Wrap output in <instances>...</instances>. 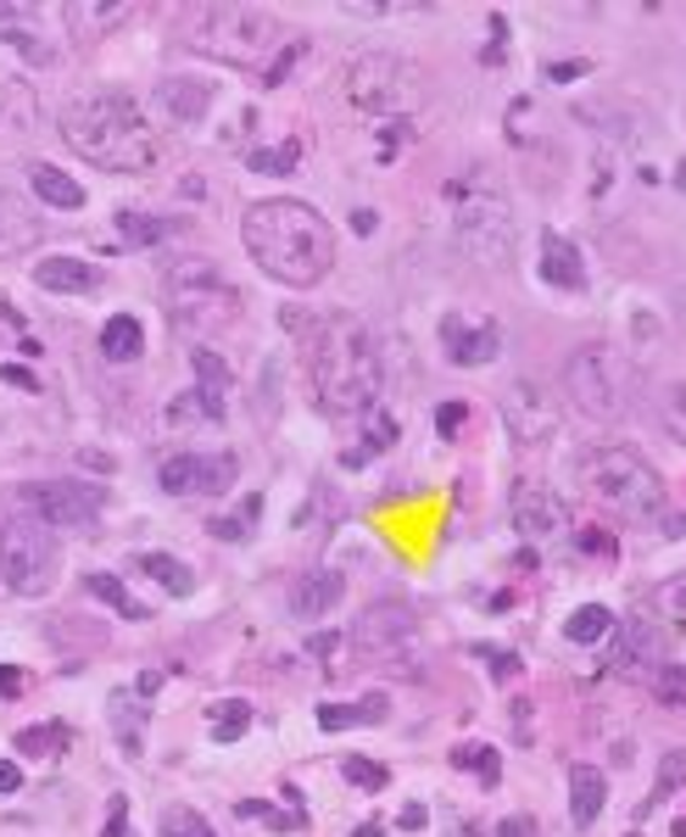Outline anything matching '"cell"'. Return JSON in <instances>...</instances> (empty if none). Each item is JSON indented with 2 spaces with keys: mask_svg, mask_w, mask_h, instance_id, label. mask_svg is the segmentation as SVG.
Wrapping results in <instances>:
<instances>
[{
  "mask_svg": "<svg viewBox=\"0 0 686 837\" xmlns=\"http://www.w3.org/2000/svg\"><path fill=\"white\" fill-rule=\"evenodd\" d=\"M352 229H358V235H369V229H374V213H369V207H363V213H352Z\"/></svg>",
  "mask_w": 686,
  "mask_h": 837,
  "instance_id": "cell-61",
  "label": "cell"
},
{
  "mask_svg": "<svg viewBox=\"0 0 686 837\" xmlns=\"http://www.w3.org/2000/svg\"><path fill=\"white\" fill-rule=\"evenodd\" d=\"M535 268H542V279L553 290H586V258L580 246L558 229H542V258H535Z\"/></svg>",
  "mask_w": 686,
  "mask_h": 837,
  "instance_id": "cell-17",
  "label": "cell"
},
{
  "mask_svg": "<svg viewBox=\"0 0 686 837\" xmlns=\"http://www.w3.org/2000/svg\"><path fill=\"white\" fill-rule=\"evenodd\" d=\"M68 743H73V726H62V720L17 731V749H23V754H34V760H51V754H62Z\"/></svg>",
  "mask_w": 686,
  "mask_h": 837,
  "instance_id": "cell-32",
  "label": "cell"
},
{
  "mask_svg": "<svg viewBox=\"0 0 686 837\" xmlns=\"http://www.w3.org/2000/svg\"><path fill=\"white\" fill-rule=\"evenodd\" d=\"M45 235L39 213L23 202L17 190H0V258H17V252H34V240Z\"/></svg>",
  "mask_w": 686,
  "mask_h": 837,
  "instance_id": "cell-19",
  "label": "cell"
},
{
  "mask_svg": "<svg viewBox=\"0 0 686 837\" xmlns=\"http://www.w3.org/2000/svg\"><path fill=\"white\" fill-rule=\"evenodd\" d=\"M480 659H485V665H492V675H497V681H508V675H519V659H514V654H503V648H485Z\"/></svg>",
  "mask_w": 686,
  "mask_h": 837,
  "instance_id": "cell-49",
  "label": "cell"
},
{
  "mask_svg": "<svg viewBox=\"0 0 686 837\" xmlns=\"http://www.w3.org/2000/svg\"><path fill=\"white\" fill-rule=\"evenodd\" d=\"M157 101L173 123H202L207 107H213V84L207 79H163L157 84Z\"/></svg>",
  "mask_w": 686,
  "mask_h": 837,
  "instance_id": "cell-21",
  "label": "cell"
},
{
  "mask_svg": "<svg viewBox=\"0 0 686 837\" xmlns=\"http://www.w3.org/2000/svg\"><path fill=\"white\" fill-rule=\"evenodd\" d=\"M240 815H246V821H268V826H279V832L302 826V815H279L274 804H257V799H246V804H240Z\"/></svg>",
  "mask_w": 686,
  "mask_h": 837,
  "instance_id": "cell-48",
  "label": "cell"
},
{
  "mask_svg": "<svg viewBox=\"0 0 686 837\" xmlns=\"http://www.w3.org/2000/svg\"><path fill=\"white\" fill-rule=\"evenodd\" d=\"M453 765H458V770H474L485 787H497V776H503L497 749H485V743H458V749H453Z\"/></svg>",
  "mask_w": 686,
  "mask_h": 837,
  "instance_id": "cell-35",
  "label": "cell"
},
{
  "mask_svg": "<svg viewBox=\"0 0 686 837\" xmlns=\"http://www.w3.org/2000/svg\"><path fill=\"white\" fill-rule=\"evenodd\" d=\"M564 391H569V403L598 425H614V419L630 414V369L614 347H603V340H586V347L564 363Z\"/></svg>",
  "mask_w": 686,
  "mask_h": 837,
  "instance_id": "cell-8",
  "label": "cell"
},
{
  "mask_svg": "<svg viewBox=\"0 0 686 837\" xmlns=\"http://www.w3.org/2000/svg\"><path fill=\"white\" fill-rule=\"evenodd\" d=\"M569 643L575 648H592V643H603V636L614 631V609H603V603H580L575 614H569Z\"/></svg>",
  "mask_w": 686,
  "mask_h": 837,
  "instance_id": "cell-30",
  "label": "cell"
},
{
  "mask_svg": "<svg viewBox=\"0 0 686 837\" xmlns=\"http://www.w3.org/2000/svg\"><path fill=\"white\" fill-rule=\"evenodd\" d=\"M402 826H408V832H419V826H424V810H419V804H408V810H402Z\"/></svg>",
  "mask_w": 686,
  "mask_h": 837,
  "instance_id": "cell-60",
  "label": "cell"
},
{
  "mask_svg": "<svg viewBox=\"0 0 686 837\" xmlns=\"http://www.w3.org/2000/svg\"><path fill=\"white\" fill-rule=\"evenodd\" d=\"M0 39L12 45L17 57H28V62H57V45L39 34V17H34V7H7V0H0Z\"/></svg>",
  "mask_w": 686,
  "mask_h": 837,
  "instance_id": "cell-18",
  "label": "cell"
},
{
  "mask_svg": "<svg viewBox=\"0 0 686 837\" xmlns=\"http://www.w3.org/2000/svg\"><path fill=\"white\" fill-rule=\"evenodd\" d=\"M157 686H163V675H157V670H145V675H140V698H152Z\"/></svg>",
  "mask_w": 686,
  "mask_h": 837,
  "instance_id": "cell-59",
  "label": "cell"
},
{
  "mask_svg": "<svg viewBox=\"0 0 686 837\" xmlns=\"http://www.w3.org/2000/svg\"><path fill=\"white\" fill-rule=\"evenodd\" d=\"M28 184H34L39 202L57 207V213H79V207H84V184H79L73 174L51 168V163H34V168H28Z\"/></svg>",
  "mask_w": 686,
  "mask_h": 837,
  "instance_id": "cell-25",
  "label": "cell"
},
{
  "mask_svg": "<svg viewBox=\"0 0 686 837\" xmlns=\"http://www.w3.org/2000/svg\"><path fill=\"white\" fill-rule=\"evenodd\" d=\"M681 190H686V163H681Z\"/></svg>",
  "mask_w": 686,
  "mask_h": 837,
  "instance_id": "cell-64",
  "label": "cell"
},
{
  "mask_svg": "<svg viewBox=\"0 0 686 837\" xmlns=\"http://www.w3.org/2000/svg\"><path fill=\"white\" fill-rule=\"evenodd\" d=\"M313 391H318L324 414H335V419L380 408L385 363H380L374 335L358 319L335 313V319H324L313 330Z\"/></svg>",
  "mask_w": 686,
  "mask_h": 837,
  "instance_id": "cell-3",
  "label": "cell"
},
{
  "mask_svg": "<svg viewBox=\"0 0 686 837\" xmlns=\"http://www.w3.org/2000/svg\"><path fill=\"white\" fill-rule=\"evenodd\" d=\"M374 720H385V698H380V693H369L363 704H324V709H318V726H324V731L374 726Z\"/></svg>",
  "mask_w": 686,
  "mask_h": 837,
  "instance_id": "cell-28",
  "label": "cell"
},
{
  "mask_svg": "<svg viewBox=\"0 0 686 837\" xmlns=\"http://www.w3.org/2000/svg\"><path fill=\"white\" fill-rule=\"evenodd\" d=\"M681 781H686V754H681V749H670V754H664V765H659V776H653V804H659V799H670Z\"/></svg>",
  "mask_w": 686,
  "mask_h": 837,
  "instance_id": "cell-46",
  "label": "cell"
},
{
  "mask_svg": "<svg viewBox=\"0 0 686 837\" xmlns=\"http://www.w3.org/2000/svg\"><path fill=\"white\" fill-rule=\"evenodd\" d=\"M240 475V464L229 453H173L157 464V486L168 491V498H218V491H229Z\"/></svg>",
  "mask_w": 686,
  "mask_h": 837,
  "instance_id": "cell-12",
  "label": "cell"
},
{
  "mask_svg": "<svg viewBox=\"0 0 686 837\" xmlns=\"http://www.w3.org/2000/svg\"><path fill=\"white\" fill-rule=\"evenodd\" d=\"M385 447H397V419L380 414V408H369V441H363L358 453H347V464L358 469V464H369V458H374V453H385Z\"/></svg>",
  "mask_w": 686,
  "mask_h": 837,
  "instance_id": "cell-36",
  "label": "cell"
},
{
  "mask_svg": "<svg viewBox=\"0 0 686 837\" xmlns=\"http://www.w3.org/2000/svg\"><path fill=\"white\" fill-rule=\"evenodd\" d=\"M675 837H686V821H675Z\"/></svg>",
  "mask_w": 686,
  "mask_h": 837,
  "instance_id": "cell-63",
  "label": "cell"
},
{
  "mask_svg": "<svg viewBox=\"0 0 686 837\" xmlns=\"http://www.w3.org/2000/svg\"><path fill=\"white\" fill-rule=\"evenodd\" d=\"M190 369H195V391H207V397L224 403V391L234 385V380H229V363H224L218 352H207V347H190Z\"/></svg>",
  "mask_w": 686,
  "mask_h": 837,
  "instance_id": "cell-34",
  "label": "cell"
},
{
  "mask_svg": "<svg viewBox=\"0 0 686 837\" xmlns=\"http://www.w3.org/2000/svg\"><path fill=\"white\" fill-rule=\"evenodd\" d=\"M302 57H308V39H285V51H279V57L263 68V84H268V89H274V84H285V79H290V68H297Z\"/></svg>",
  "mask_w": 686,
  "mask_h": 837,
  "instance_id": "cell-45",
  "label": "cell"
},
{
  "mask_svg": "<svg viewBox=\"0 0 686 837\" xmlns=\"http://www.w3.org/2000/svg\"><path fill=\"white\" fill-rule=\"evenodd\" d=\"M134 7H123V0H68L62 7V23L73 28V39H95V34H107L118 23H129Z\"/></svg>",
  "mask_w": 686,
  "mask_h": 837,
  "instance_id": "cell-24",
  "label": "cell"
},
{
  "mask_svg": "<svg viewBox=\"0 0 686 837\" xmlns=\"http://www.w3.org/2000/svg\"><path fill=\"white\" fill-rule=\"evenodd\" d=\"M190 419H207V425H218V419H224V403H218V397H207V391H184L179 403H168V425H190Z\"/></svg>",
  "mask_w": 686,
  "mask_h": 837,
  "instance_id": "cell-37",
  "label": "cell"
},
{
  "mask_svg": "<svg viewBox=\"0 0 686 837\" xmlns=\"http://www.w3.org/2000/svg\"><path fill=\"white\" fill-rule=\"evenodd\" d=\"M580 548H586V553H614V536H603V530H580Z\"/></svg>",
  "mask_w": 686,
  "mask_h": 837,
  "instance_id": "cell-52",
  "label": "cell"
},
{
  "mask_svg": "<svg viewBox=\"0 0 686 837\" xmlns=\"http://www.w3.org/2000/svg\"><path fill=\"white\" fill-rule=\"evenodd\" d=\"M179 229V218H145V213H118V235L123 240H134V246H145V240H163V235H173Z\"/></svg>",
  "mask_w": 686,
  "mask_h": 837,
  "instance_id": "cell-38",
  "label": "cell"
},
{
  "mask_svg": "<svg viewBox=\"0 0 686 837\" xmlns=\"http://www.w3.org/2000/svg\"><path fill=\"white\" fill-rule=\"evenodd\" d=\"M84 586H89V598H101V603H107V609H118L123 620H152V609H145V603L129 593V586H123V581H112V575H89Z\"/></svg>",
  "mask_w": 686,
  "mask_h": 837,
  "instance_id": "cell-31",
  "label": "cell"
},
{
  "mask_svg": "<svg viewBox=\"0 0 686 837\" xmlns=\"http://www.w3.org/2000/svg\"><path fill=\"white\" fill-rule=\"evenodd\" d=\"M441 340H447V358H453L458 369H480V363H492V358L503 352V330H497L492 319L469 324V319L447 313V319H441Z\"/></svg>",
  "mask_w": 686,
  "mask_h": 837,
  "instance_id": "cell-14",
  "label": "cell"
},
{
  "mask_svg": "<svg viewBox=\"0 0 686 837\" xmlns=\"http://www.w3.org/2000/svg\"><path fill=\"white\" fill-rule=\"evenodd\" d=\"M508 514H514V530L519 536H558L564 525H569V503L558 498L553 486H542V480H519L514 486V498H508Z\"/></svg>",
  "mask_w": 686,
  "mask_h": 837,
  "instance_id": "cell-13",
  "label": "cell"
},
{
  "mask_svg": "<svg viewBox=\"0 0 686 837\" xmlns=\"http://www.w3.org/2000/svg\"><path fill=\"white\" fill-rule=\"evenodd\" d=\"M140 352H145V330H140L134 313H118V319L101 324V358L107 363H134Z\"/></svg>",
  "mask_w": 686,
  "mask_h": 837,
  "instance_id": "cell-26",
  "label": "cell"
},
{
  "mask_svg": "<svg viewBox=\"0 0 686 837\" xmlns=\"http://www.w3.org/2000/svg\"><path fill=\"white\" fill-rule=\"evenodd\" d=\"M435 425H441V435H453V430L464 425V403H447V408L435 414Z\"/></svg>",
  "mask_w": 686,
  "mask_h": 837,
  "instance_id": "cell-53",
  "label": "cell"
},
{
  "mask_svg": "<svg viewBox=\"0 0 686 837\" xmlns=\"http://www.w3.org/2000/svg\"><path fill=\"white\" fill-rule=\"evenodd\" d=\"M134 570H145L157 586H168L173 598H190V593H195V575H190V564H184V559H173V553H140V559H134Z\"/></svg>",
  "mask_w": 686,
  "mask_h": 837,
  "instance_id": "cell-27",
  "label": "cell"
},
{
  "mask_svg": "<svg viewBox=\"0 0 686 837\" xmlns=\"http://www.w3.org/2000/svg\"><path fill=\"white\" fill-rule=\"evenodd\" d=\"M240 240L257 258V268L290 290H308L335 268V229L324 224V213H313L308 202H290V195L252 202L240 218Z\"/></svg>",
  "mask_w": 686,
  "mask_h": 837,
  "instance_id": "cell-1",
  "label": "cell"
},
{
  "mask_svg": "<svg viewBox=\"0 0 686 837\" xmlns=\"http://www.w3.org/2000/svg\"><path fill=\"white\" fill-rule=\"evenodd\" d=\"M653 693H659L670 709H686V665H659V670H653Z\"/></svg>",
  "mask_w": 686,
  "mask_h": 837,
  "instance_id": "cell-43",
  "label": "cell"
},
{
  "mask_svg": "<svg viewBox=\"0 0 686 837\" xmlns=\"http://www.w3.org/2000/svg\"><path fill=\"white\" fill-rule=\"evenodd\" d=\"M252 168L257 174H290V168H302V140H285V145H268V152H252Z\"/></svg>",
  "mask_w": 686,
  "mask_h": 837,
  "instance_id": "cell-39",
  "label": "cell"
},
{
  "mask_svg": "<svg viewBox=\"0 0 686 837\" xmlns=\"http://www.w3.org/2000/svg\"><path fill=\"white\" fill-rule=\"evenodd\" d=\"M659 609H664L670 620H681V625H686V575H675V581H664V586H659Z\"/></svg>",
  "mask_w": 686,
  "mask_h": 837,
  "instance_id": "cell-47",
  "label": "cell"
},
{
  "mask_svg": "<svg viewBox=\"0 0 686 837\" xmlns=\"http://www.w3.org/2000/svg\"><path fill=\"white\" fill-rule=\"evenodd\" d=\"M257 514H263V498H246V503H240V514L213 519V536L218 541H246V519H257Z\"/></svg>",
  "mask_w": 686,
  "mask_h": 837,
  "instance_id": "cell-44",
  "label": "cell"
},
{
  "mask_svg": "<svg viewBox=\"0 0 686 837\" xmlns=\"http://www.w3.org/2000/svg\"><path fill=\"white\" fill-rule=\"evenodd\" d=\"M659 419H664V430L681 441V447H686V380L681 385H670L664 391V397H659Z\"/></svg>",
  "mask_w": 686,
  "mask_h": 837,
  "instance_id": "cell-41",
  "label": "cell"
},
{
  "mask_svg": "<svg viewBox=\"0 0 686 837\" xmlns=\"http://www.w3.org/2000/svg\"><path fill=\"white\" fill-rule=\"evenodd\" d=\"M179 34L195 57H213L224 68H268L285 51V28L268 7H240V0H195L179 12Z\"/></svg>",
  "mask_w": 686,
  "mask_h": 837,
  "instance_id": "cell-4",
  "label": "cell"
},
{
  "mask_svg": "<svg viewBox=\"0 0 686 837\" xmlns=\"http://www.w3.org/2000/svg\"><path fill=\"white\" fill-rule=\"evenodd\" d=\"M530 832H535V826H530L525 815H514V821H503V837H530Z\"/></svg>",
  "mask_w": 686,
  "mask_h": 837,
  "instance_id": "cell-58",
  "label": "cell"
},
{
  "mask_svg": "<svg viewBox=\"0 0 686 837\" xmlns=\"http://www.w3.org/2000/svg\"><path fill=\"white\" fill-rule=\"evenodd\" d=\"M23 509L45 525H73V530H89L107 509V491L95 480H28L23 486Z\"/></svg>",
  "mask_w": 686,
  "mask_h": 837,
  "instance_id": "cell-11",
  "label": "cell"
},
{
  "mask_svg": "<svg viewBox=\"0 0 686 837\" xmlns=\"http://www.w3.org/2000/svg\"><path fill=\"white\" fill-rule=\"evenodd\" d=\"M17 787H23V770L12 760H0V793H17Z\"/></svg>",
  "mask_w": 686,
  "mask_h": 837,
  "instance_id": "cell-56",
  "label": "cell"
},
{
  "mask_svg": "<svg viewBox=\"0 0 686 837\" xmlns=\"http://www.w3.org/2000/svg\"><path fill=\"white\" fill-rule=\"evenodd\" d=\"M34 285L62 290V297H84V290L101 285V268L84 263V258H39L34 263Z\"/></svg>",
  "mask_w": 686,
  "mask_h": 837,
  "instance_id": "cell-23",
  "label": "cell"
},
{
  "mask_svg": "<svg viewBox=\"0 0 686 837\" xmlns=\"http://www.w3.org/2000/svg\"><path fill=\"white\" fill-rule=\"evenodd\" d=\"M0 581L17 598H45L57 586V530L34 519V514H12L0 525Z\"/></svg>",
  "mask_w": 686,
  "mask_h": 837,
  "instance_id": "cell-9",
  "label": "cell"
},
{
  "mask_svg": "<svg viewBox=\"0 0 686 837\" xmlns=\"http://www.w3.org/2000/svg\"><path fill=\"white\" fill-rule=\"evenodd\" d=\"M453 235H458V252H464L469 263L508 268V258H514V213H508L503 195H492V190L469 195V202L458 207Z\"/></svg>",
  "mask_w": 686,
  "mask_h": 837,
  "instance_id": "cell-10",
  "label": "cell"
},
{
  "mask_svg": "<svg viewBox=\"0 0 686 837\" xmlns=\"http://www.w3.org/2000/svg\"><path fill=\"white\" fill-rule=\"evenodd\" d=\"M123 821H129V804L112 799V815H107V832H101V837H123Z\"/></svg>",
  "mask_w": 686,
  "mask_h": 837,
  "instance_id": "cell-55",
  "label": "cell"
},
{
  "mask_svg": "<svg viewBox=\"0 0 686 837\" xmlns=\"http://www.w3.org/2000/svg\"><path fill=\"white\" fill-rule=\"evenodd\" d=\"M575 480L592 491L619 519H659L664 514V480L653 464H642L630 447H586L575 458Z\"/></svg>",
  "mask_w": 686,
  "mask_h": 837,
  "instance_id": "cell-6",
  "label": "cell"
},
{
  "mask_svg": "<svg viewBox=\"0 0 686 837\" xmlns=\"http://www.w3.org/2000/svg\"><path fill=\"white\" fill-rule=\"evenodd\" d=\"M62 140L107 174H152L163 157L157 129L145 123L140 101L118 89H84L62 107Z\"/></svg>",
  "mask_w": 686,
  "mask_h": 837,
  "instance_id": "cell-2",
  "label": "cell"
},
{
  "mask_svg": "<svg viewBox=\"0 0 686 837\" xmlns=\"http://www.w3.org/2000/svg\"><path fill=\"white\" fill-rule=\"evenodd\" d=\"M408 636H413V614L402 603H374L352 625V648L358 654H390L397 643H408Z\"/></svg>",
  "mask_w": 686,
  "mask_h": 837,
  "instance_id": "cell-16",
  "label": "cell"
},
{
  "mask_svg": "<svg viewBox=\"0 0 686 837\" xmlns=\"http://www.w3.org/2000/svg\"><path fill=\"white\" fill-rule=\"evenodd\" d=\"M358 837H380V821H363V826H358Z\"/></svg>",
  "mask_w": 686,
  "mask_h": 837,
  "instance_id": "cell-62",
  "label": "cell"
},
{
  "mask_svg": "<svg viewBox=\"0 0 686 837\" xmlns=\"http://www.w3.org/2000/svg\"><path fill=\"white\" fill-rule=\"evenodd\" d=\"M207 726H213V743H240L252 731V704L246 698H224L207 709Z\"/></svg>",
  "mask_w": 686,
  "mask_h": 837,
  "instance_id": "cell-29",
  "label": "cell"
},
{
  "mask_svg": "<svg viewBox=\"0 0 686 837\" xmlns=\"http://www.w3.org/2000/svg\"><path fill=\"white\" fill-rule=\"evenodd\" d=\"M347 781L363 787V793H385V787H390V770L374 765V760H363V754H347Z\"/></svg>",
  "mask_w": 686,
  "mask_h": 837,
  "instance_id": "cell-42",
  "label": "cell"
},
{
  "mask_svg": "<svg viewBox=\"0 0 686 837\" xmlns=\"http://www.w3.org/2000/svg\"><path fill=\"white\" fill-rule=\"evenodd\" d=\"M0 380H7V385H17V391H39V380H34L23 363H7V369H0Z\"/></svg>",
  "mask_w": 686,
  "mask_h": 837,
  "instance_id": "cell-51",
  "label": "cell"
},
{
  "mask_svg": "<svg viewBox=\"0 0 686 837\" xmlns=\"http://www.w3.org/2000/svg\"><path fill=\"white\" fill-rule=\"evenodd\" d=\"M163 308H168V319H173L179 335L213 340V335H224L240 319V290L224 279L218 263H207V258H179L168 268V279H163Z\"/></svg>",
  "mask_w": 686,
  "mask_h": 837,
  "instance_id": "cell-5",
  "label": "cell"
},
{
  "mask_svg": "<svg viewBox=\"0 0 686 837\" xmlns=\"http://www.w3.org/2000/svg\"><path fill=\"white\" fill-rule=\"evenodd\" d=\"M347 101L369 118H408L424 107V73L397 51H363L347 62Z\"/></svg>",
  "mask_w": 686,
  "mask_h": 837,
  "instance_id": "cell-7",
  "label": "cell"
},
{
  "mask_svg": "<svg viewBox=\"0 0 686 837\" xmlns=\"http://www.w3.org/2000/svg\"><path fill=\"white\" fill-rule=\"evenodd\" d=\"M34 112H39L34 95L23 84H12V79H0V134H7V129H28Z\"/></svg>",
  "mask_w": 686,
  "mask_h": 837,
  "instance_id": "cell-33",
  "label": "cell"
},
{
  "mask_svg": "<svg viewBox=\"0 0 686 837\" xmlns=\"http://www.w3.org/2000/svg\"><path fill=\"white\" fill-rule=\"evenodd\" d=\"M614 643H609V654H614V670H625V675H636V670H659V659H664V636H659V625H648V620H614Z\"/></svg>",
  "mask_w": 686,
  "mask_h": 837,
  "instance_id": "cell-15",
  "label": "cell"
},
{
  "mask_svg": "<svg viewBox=\"0 0 686 837\" xmlns=\"http://www.w3.org/2000/svg\"><path fill=\"white\" fill-rule=\"evenodd\" d=\"M340 643H347V636H335V631H318V636H313V643H308V648H313V654H335Z\"/></svg>",
  "mask_w": 686,
  "mask_h": 837,
  "instance_id": "cell-57",
  "label": "cell"
},
{
  "mask_svg": "<svg viewBox=\"0 0 686 837\" xmlns=\"http://www.w3.org/2000/svg\"><path fill=\"white\" fill-rule=\"evenodd\" d=\"M586 68H592V62H553V68H547V79H558V84H569V79H580Z\"/></svg>",
  "mask_w": 686,
  "mask_h": 837,
  "instance_id": "cell-54",
  "label": "cell"
},
{
  "mask_svg": "<svg viewBox=\"0 0 686 837\" xmlns=\"http://www.w3.org/2000/svg\"><path fill=\"white\" fill-rule=\"evenodd\" d=\"M23 686H28V675H23L17 665H0V698H17Z\"/></svg>",
  "mask_w": 686,
  "mask_h": 837,
  "instance_id": "cell-50",
  "label": "cell"
},
{
  "mask_svg": "<svg viewBox=\"0 0 686 837\" xmlns=\"http://www.w3.org/2000/svg\"><path fill=\"white\" fill-rule=\"evenodd\" d=\"M340 598H347V575H340V570H308L297 581V593H290V614H297V620H318Z\"/></svg>",
  "mask_w": 686,
  "mask_h": 837,
  "instance_id": "cell-20",
  "label": "cell"
},
{
  "mask_svg": "<svg viewBox=\"0 0 686 837\" xmlns=\"http://www.w3.org/2000/svg\"><path fill=\"white\" fill-rule=\"evenodd\" d=\"M603 804H609V776L598 770V765H569V821L575 826H592L598 815H603Z\"/></svg>",
  "mask_w": 686,
  "mask_h": 837,
  "instance_id": "cell-22",
  "label": "cell"
},
{
  "mask_svg": "<svg viewBox=\"0 0 686 837\" xmlns=\"http://www.w3.org/2000/svg\"><path fill=\"white\" fill-rule=\"evenodd\" d=\"M157 837H213V826L195 815V810H184V804H173V810H163V826H157Z\"/></svg>",
  "mask_w": 686,
  "mask_h": 837,
  "instance_id": "cell-40",
  "label": "cell"
}]
</instances>
